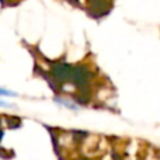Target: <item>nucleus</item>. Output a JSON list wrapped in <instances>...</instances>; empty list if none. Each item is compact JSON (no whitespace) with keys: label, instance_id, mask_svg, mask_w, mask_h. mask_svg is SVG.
Instances as JSON below:
<instances>
[{"label":"nucleus","instance_id":"nucleus-1","mask_svg":"<svg viewBox=\"0 0 160 160\" xmlns=\"http://www.w3.org/2000/svg\"><path fill=\"white\" fill-rule=\"evenodd\" d=\"M53 101H55L58 105H61V107L66 108V110H70V111H79L80 110V105L73 100L72 96L58 94V96L53 97Z\"/></svg>","mask_w":160,"mask_h":160},{"label":"nucleus","instance_id":"nucleus-2","mask_svg":"<svg viewBox=\"0 0 160 160\" xmlns=\"http://www.w3.org/2000/svg\"><path fill=\"white\" fill-rule=\"evenodd\" d=\"M17 93L16 91H11L8 88H4V87H0V97H16Z\"/></svg>","mask_w":160,"mask_h":160},{"label":"nucleus","instance_id":"nucleus-3","mask_svg":"<svg viewBox=\"0 0 160 160\" xmlns=\"http://www.w3.org/2000/svg\"><path fill=\"white\" fill-rule=\"evenodd\" d=\"M0 108H14V104L4 101V100H2V97H0Z\"/></svg>","mask_w":160,"mask_h":160},{"label":"nucleus","instance_id":"nucleus-4","mask_svg":"<svg viewBox=\"0 0 160 160\" xmlns=\"http://www.w3.org/2000/svg\"><path fill=\"white\" fill-rule=\"evenodd\" d=\"M76 160H93V159L87 158V156H83V158H80V159H76Z\"/></svg>","mask_w":160,"mask_h":160}]
</instances>
